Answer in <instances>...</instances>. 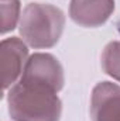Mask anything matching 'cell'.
<instances>
[{
    "label": "cell",
    "instance_id": "obj_1",
    "mask_svg": "<svg viewBox=\"0 0 120 121\" xmlns=\"http://www.w3.org/2000/svg\"><path fill=\"white\" fill-rule=\"evenodd\" d=\"M7 104L14 121H60L62 113L57 93L21 82L10 87Z\"/></svg>",
    "mask_w": 120,
    "mask_h": 121
},
{
    "label": "cell",
    "instance_id": "obj_2",
    "mask_svg": "<svg viewBox=\"0 0 120 121\" xmlns=\"http://www.w3.org/2000/svg\"><path fill=\"white\" fill-rule=\"evenodd\" d=\"M65 27V14L48 3H30L24 7L18 23L23 41L34 49H47L58 44Z\"/></svg>",
    "mask_w": 120,
    "mask_h": 121
},
{
    "label": "cell",
    "instance_id": "obj_3",
    "mask_svg": "<svg viewBox=\"0 0 120 121\" xmlns=\"http://www.w3.org/2000/svg\"><path fill=\"white\" fill-rule=\"evenodd\" d=\"M18 82L41 86L58 93L62 90L65 83L64 68L58 58H55L52 54L37 52L28 58Z\"/></svg>",
    "mask_w": 120,
    "mask_h": 121
},
{
    "label": "cell",
    "instance_id": "obj_4",
    "mask_svg": "<svg viewBox=\"0 0 120 121\" xmlns=\"http://www.w3.org/2000/svg\"><path fill=\"white\" fill-rule=\"evenodd\" d=\"M1 70H3V89L14 86L21 78L24 66L28 60V49L23 39L17 37L4 38L0 45Z\"/></svg>",
    "mask_w": 120,
    "mask_h": 121
},
{
    "label": "cell",
    "instance_id": "obj_5",
    "mask_svg": "<svg viewBox=\"0 0 120 121\" xmlns=\"http://www.w3.org/2000/svg\"><path fill=\"white\" fill-rule=\"evenodd\" d=\"M92 121H120V86L99 82L90 96Z\"/></svg>",
    "mask_w": 120,
    "mask_h": 121
},
{
    "label": "cell",
    "instance_id": "obj_6",
    "mask_svg": "<svg viewBox=\"0 0 120 121\" xmlns=\"http://www.w3.org/2000/svg\"><path fill=\"white\" fill-rule=\"evenodd\" d=\"M115 11V0H71V20L85 28L103 26Z\"/></svg>",
    "mask_w": 120,
    "mask_h": 121
},
{
    "label": "cell",
    "instance_id": "obj_7",
    "mask_svg": "<svg viewBox=\"0 0 120 121\" xmlns=\"http://www.w3.org/2000/svg\"><path fill=\"white\" fill-rule=\"evenodd\" d=\"M100 60L105 73L120 82V41L109 42L102 52Z\"/></svg>",
    "mask_w": 120,
    "mask_h": 121
},
{
    "label": "cell",
    "instance_id": "obj_8",
    "mask_svg": "<svg viewBox=\"0 0 120 121\" xmlns=\"http://www.w3.org/2000/svg\"><path fill=\"white\" fill-rule=\"evenodd\" d=\"M20 10V0H1V34H7L17 27L21 18Z\"/></svg>",
    "mask_w": 120,
    "mask_h": 121
},
{
    "label": "cell",
    "instance_id": "obj_9",
    "mask_svg": "<svg viewBox=\"0 0 120 121\" xmlns=\"http://www.w3.org/2000/svg\"><path fill=\"white\" fill-rule=\"evenodd\" d=\"M117 32H119V35H120V23H119V26H117Z\"/></svg>",
    "mask_w": 120,
    "mask_h": 121
}]
</instances>
